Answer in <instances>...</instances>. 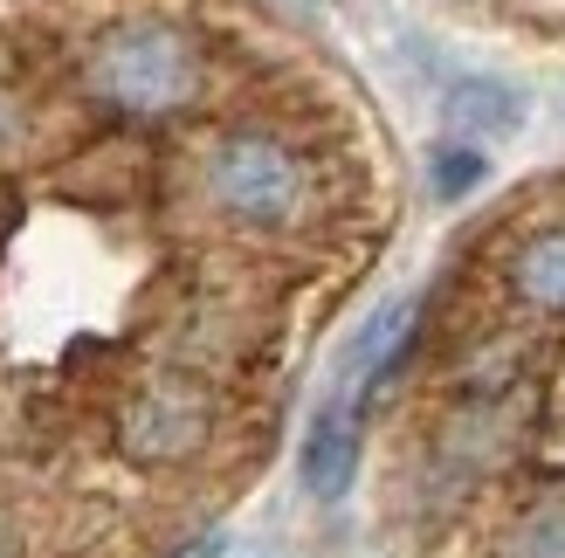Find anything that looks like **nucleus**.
<instances>
[{
	"label": "nucleus",
	"mask_w": 565,
	"mask_h": 558,
	"mask_svg": "<svg viewBox=\"0 0 565 558\" xmlns=\"http://www.w3.org/2000/svg\"><path fill=\"white\" fill-rule=\"evenodd\" d=\"M476 180H483V152H476V146H462V138L435 146V193H441V201H462Z\"/></svg>",
	"instance_id": "8"
},
{
	"label": "nucleus",
	"mask_w": 565,
	"mask_h": 558,
	"mask_svg": "<svg viewBox=\"0 0 565 558\" xmlns=\"http://www.w3.org/2000/svg\"><path fill=\"white\" fill-rule=\"evenodd\" d=\"M503 290H511L518 311L545 318V324H565V221H545L511 242L503 256Z\"/></svg>",
	"instance_id": "4"
},
{
	"label": "nucleus",
	"mask_w": 565,
	"mask_h": 558,
	"mask_svg": "<svg viewBox=\"0 0 565 558\" xmlns=\"http://www.w3.org/2000/svg\"><path fill=\"white\" fill-rule=\"evenodd\" d=\"M28 138H35V110H28L21 83L0 76V165H14L28 152Z\"/></svg>",
	"instance_id": "9"
},
{
	"label": "nucleus",
	"mask_w": 565,
	"mask_h": 558,
	"mask_svg": "<svg viewBox=\"0 0 565 558\" xmlns=\"http://www.w3.org/2000/svg\"><path fill=\"white\" fill-rule=\"evenodd\" d=\"M524 118V104L511 83H490V76H469L448 90V125L456 131H476V138H490V131H511Z\"/></svg>",
	"instance_id": "7"
},
{
	"label": "nucleus",
	"mask_w": 565,
	"mask_h": 558,
	"mask_svg": "<svg viewBox=\"0 0 565 558\" xmlns=\"http://www.w3.org/2000/svg\"><path fill=\"white\" fill-rule=\"evenodd\" d=\"M352 476H359V421L345 407H324L303 434V483H310V496L331 504V496L352 490Z\"/></svg>",
	"instance_id": "5"
},
{
	"label": "nucleus",
	"mask_w": 565,
	"mask_h": 558,
	"mask_svg": "<svg viewBox=\"0 0 565 558\" xmlns=\"http://www.w3.org/2000/svg\"><path fill=\"white\" fill-rule=\"evenodd\" d=\"M76 97L125 125L180 118L207 97V42L173 14H118L83 42Z\"/></svg>",
	"instance_id": "1"
},
{
	"label": "nucleus",
	"mask_w": 565,
	"mask_h": 558,
	"mask_svg": "<svg viewBox=\"0 0 565 558\" xmlns=\"http://www.w3.org/2000/svg\"><path fill=\"white\" fill-rule=\"evenodd\" d=\"M0 558H28V545H21V532H14L8 517H0Z\"/></svg>",
	"instance_id": "10"
},
{
	"label": "nucleus",
	"mask_w": 565,
	"mask_h": 558,
	"mask_svg": "<svg viewBox=\"0 0 565 558\" xmlns=\"http://www.w3.org/2000/svg\"><path fill=\"white\" fill-rule=\"evenodd\" d=\"M201 201L242 235H290L318 214V165L290 131L228 125L201 152Z\"/></svg>",
	"instance_id": "2"
},
{
	"label": "nucleus",
	"mask_w": 565,
	"mask_h": 558,
	"mask_svg": "<svg viewBox=\"0 0 565 558\" xmlns=\"http://www.w3.org/2000/svg\"><path fill=\"white\" fill-rule=\"evenodd\" d=\"M214 434H221V400L193 373L138 379L131 394L118 400V414H110V441H118V455L131 469H152V476H166V469H193L214 449Z\"/></svg>",
	"instance_id": "3"
},
{
	"label": "nucleus",
	"mask_w": 565,
	"mask_h": 558,
	"mask_svg": "<svg viewBox=\"0 0 565 558\" xmlns=\"http://www.w3.org/2000/svg\"><path fill=\"white\" fill-rule=\"evenodd\" d=\"M490 558H565V483L531 490L524 504L497 524Z\"/></svg>",
	"instance_id": "6"
}]
</instances>
